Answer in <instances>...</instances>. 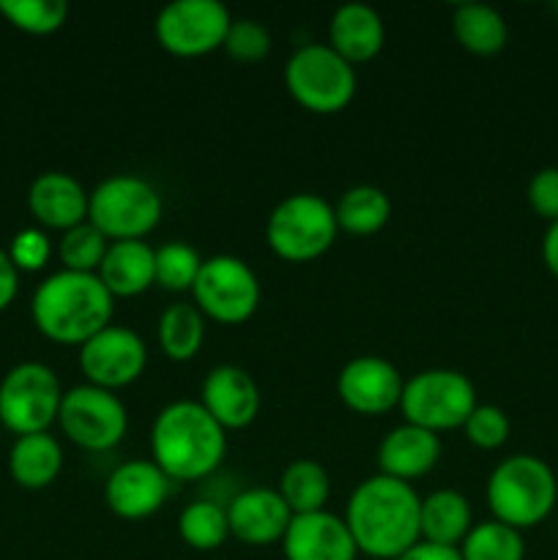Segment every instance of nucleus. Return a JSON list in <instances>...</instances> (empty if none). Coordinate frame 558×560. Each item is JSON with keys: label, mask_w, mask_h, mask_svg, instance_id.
I'll list each match as a JSON object with an SVG mask.
<instances>
[{"label": "nucleus", "mask_w": 558, "mask_h": 560, "mask_svg": "<svg viewBox=\"0 0 558 560\" xmlns=\"http://www.w3.org/2000/svg\"><path fill=\"white\" fill-rule=\"evenodd\" d=\"M222 49L239 63H257L271 52V33L263 22L233 20Z\"/></svg>", "instance_id": "35"}, {"label": "nucleus", "mask_w": 558, "mask_h": 560, "mask_svg": "<svg viewBox=\"0 0 558 560\" xmlns=\"http://www.w3.org/2000/svg\"><path fill=\"white\" fill-rule=\"evenodd\" d=\"M191 295L202 317L222 326H239L260 306V279L241 257L213 255L202 260Z\"/></svg>", "instance_id": "10"}, {"label": "nucleus", "mask_w": 558, "mask_h": 560, "mask_svg": "<svg viewBox=\"0 0 558 560\" xmlns=\"http://www.w3.org/2000/svg\"><path fill=\"white\" fill-rule=\"evenodd\" d=\"M419 528L421 541L457 550L468 530L474 528V512H470L468 498L454 490L430 492L427 498H421Z\"/></svg>", "instance_id": "23"}, {"label": "nucleus", "mask_w": 558, "mask_h": 560, "mask_svg": "<svg viewBox=\"0 0 558 560\" xmlns=\"http://www.w3.org/2000/svg\"><path fill=\"white\" fill-rule=\"evenodd\" d=\"M277 492L293 514H312L326 509L328 495H332V481H328L326 468L315 459H293L282 470Z\"/></svg>", "instance_id": "27"}, {"label": "nucleus", "mask_w": 558, "mask_h": 560, "mask_svg": "<svg viewBox=\"0 0 558 560\" xmlns=\"http://www.w3.org/2000/svg\"><path fill=\"white\" fill-rule=\"evenodd\" d=\"M178 536L197 552L219 550L230 539L228 509L213 501H195L178 514Z\"/></svg>", "instance_id": "29"}, {"label": "nucleus", "mask_w": 558, "mask_h": 560, "mask_svg": "<svg viewBox=\"0 0 558 560\" xmlns=\"http://www.w3.org/2000/svg\"><path fill=\"white\" fill-rule=\"evenodd\" d=\"M200 266V255L189 244L170 241L156 249V284L170 293H184L195 288Z\"/></svg>", "instance_id": "33"}, {"label": "nucleus", "mask_w": 558, "mask_h": 560, "mask_svg": "<svg viewBox=\"0 0 558 560\" xmlns=\"http://www.w3.org/2000/svg\"><path fill=\"white\" fill-rule=\"evenodd\" d=\"M397 560H463L460 558V550L454 547H438L430 545V541H419V545L410 547L405 556H399Z\"/></svg>", "instance_id": "39"}, {"label": "nucleus", "mask_w": 558, "mask_h": 560, "mask_svg": "<svg viewBox=\"0 0 558 560\" xmlns=\"http://www.w3.org/2000/svg\"><path fill=\"white\" fill-rule=\"evenodd\" d=\"M170 479L156 463L131 459L118 465L104 485V501L109 512L120 520H146L164 506Z\"/></svg>", "instance_id": "15"}, {"label": "nucleus", "mask_w": 558, "mask_h": 560, "mask_svg": "<svg viewBox=\"0 0 558 560\" xmlns=\"http://www.w3.org/2000/svg\"><path fill=\"white\" fill-rule=\"evenodd\" d=\"M421 498L405 481L377 474L350 492L345 525L356 547L375 560H397L421 541Z\"/></svg>", "instance_id": "1"}, {"label": "nucleus", "mask_w": 558, "mask_h": 560, "mask_svg": "<svg viewBox=\"0 0 558 560\" xmlns=\"http://www.w3.org/2000/svg\"><path fill=\"white\" fill-rule=\"evenodd\" d=\"M290 520H293V512L288 503L277 490H268V487L239 492L228 506L230 536L249 547H268L282 541Z\"/></svg>", "instance_id": "18"}, {"label": "nucleus", "mask_w": 558, "mask_h": 560, "mask_svg": "<svg viewBox=\"0 0 558 560\" xmlns=\"http://www.w3.org/2000/svg\"><path fill=\"white\" fill-rule=\"evenodd\" d=\"M60 399L58 375L47 364L22 361L0 381V424L16 438L47 432L58 421Z\"/></svg>", "instance_id": "9"}, {"label": "nucleus", "mask_w": 558, "mask_h": 560, "mask_svg": "<svg viewBox=\"0 0 558 560\" xmlns=\"http://www.w3.org/2000/svg\"><path fill=\"white\" fill-rule=\"evenodd\" d=\"M58 424L74 446L85 452H109L126 438L129 413L115 392L82 383L63 392Z\"/></svg>", "instance_id": "11"}, {"label": "nucleus", "mask_w": 558, "mask_h": 560, "mask_svg": "<svg viewBox=\"0 0 558 560\" xmlns=\"http://www.w3.org/2000/svg\"><path fill=\"white\" fill-rule=\"evenodd\" d=\"M88 191L74 175L69 173H42L27 189V208L33 219L49 230L77 228L88 222Z\"/></svg>", "instance_id": "19"}, {"label": "nucleus", "mask_w": 558, "mask_h": 560, "mask_svg": "<svg viewBox=\"0 0 558 560\" xmlns=\"http://www.w3.org/2000/svg\"><path fill=\"white\" fill-rule=\"evenodd\" d=\"M63 468V448L49 432L16 438L9 452V474L22 490H44Z\"/></svg>", "instance_id": "24"}, {"label": "nucleus", "mask_w": 558, "mask_h": 560, "mask_svg": "<svg viewBox=\"0 0 558 560\" xmlns=\"http://www.w3.org/2000/svg\"><path fill=\"white\" fill-rule=\"evenodd\" d=\"M438 459H441V438L414 424L394 427L377 446V470L405 485L430 474Z\"/></svg>", "instance_id": "20"}, {"label": "nucleus", "mask_w": 558, "mask_h": 560, "mask_svg": "<svg viewBox=\"0 0 558 560\" xmlns=\"http://www.w3.org/2000/svg\"><path fill=\"white\" fill-rule=\"evenodd\" d=\"M16 290H20V271L11 262L9 252L0 249V312L9 310L11 301L16 299Z\"/></svg>", "instance_id": "38"}, {"label": "nucleus", "mask_w": 558, "mask_h": 560, "mask_svg": "<svg viewBox=\"0 0 558 560\" xmlns=\"http://www.w3.org/2000/svg\"><path fill=\"white\" fill-rule=\"evenodd\" d=\"M96 277L113 299H135L156 284V249L146 241H113Z\"/></svg>", "instance_id": "22"}, {"label": "nucleus", "mask_w": 558, "mask_h": 560, "mask_svg": "<svg viewBox=\"0 0 558 560\" xmlns=\"http://www.w3.org/2000/svg\"><path fill=\"white\" fill-rule=\"evenodd\" d=\"M164 202L140 175H113L88 197V222L113 241H142L162 222Z\"/></svg>", "instance_id": "5"}, {"label": "nucleus", "mask_w": 558, "mask_h": 560, "mask_svg": "<svg viewBox=\"0 0 558 560\" xmlns=\"http://www.w3.org/2000/svg\"><path fill=\"white\" fill-rule=\"evenodd\" d=\"M284 85L304 109L334 115L356 96V71L328 44H304L284 63Z\"/></svg>", "instance_id": "7"}, {"label": "nucleus", "mask_w": 558, "mask_h": 560, "mask_svg": "<svg viewBox=\"0 0 558 560\" xmlns=\"http://www.w3.org/2000/svg\"><path fill=\"white\" fill-rule=\"evenodd\" d=\"M107 249L109 241L104 238V233H98L91 222H82L66 230L63 238H60V262H63L66 271L96 273Z\"/></svg>", "instance_id": "32"}, {"label": "nucleus", "mask_w": 558, "mask_h": 560, "mask_svg": "<svg viewBox=\"0 0 558 560\" xmlns=\"http://www.w3.org/2000/svg\"><path fill=\"white\" fill-rule=\"evenodd\" d=\"M200 394V405L224 432L244 430L260 413V388L244 366H213L202 381Z\"/></svg>", "instance_id": "16"}, {"label": "nucleus", "mask_w": 558, "mask_h": 560, "mask_svg": "<svg viewBox=\"0 0 558 560\" xmlns=\"http://www.w3.org/2000/svg\"><path fill=\"white\" fill-rule=\"evenodd\" d=\"M148 350L140 334L126 326H107L80 348V370L91 386L118 392L146 372Z\"/></svg>", "instance_id": "13"}, {"label": "nucleus", "mask_w": 558, "mask_h": 560, "mask_svg": "<svg viewBox=\"0 0 558 560\" xmlns=\"http://www.w3.org/2000/svg\"><path fill=\"white\" fill-rule=\"evenodd\" d=\"M463 432L470 446L481 448V452H492V448H501L509 441L512 424H509V416L496 405H476L474 413L463 424Z\"/></svg>", "instance_id": "34"}, {"label": "nucleus", "mask_w": 558, "mask_h": 560, "mask_svg": "<svg viewBox=\"0 0 558 560\" xmlns=\"http://www.w3.org/2000/svg\"><path fill=\"white\" fill-rule=\"evenodd\" d=\"M528 206L536 217L558 222V167H542L528 180Z\"/></svg>", "instance_id": "37"}, {"label": "nucleus", "mask_w": 558, "mask_h": 560, "mask_svg": "<svg viewBox=\"0 0 558 560\" xmlns=\"http://www.w3.org/2000/svg\"><path fill=\"white\" fill-rule=\"evenodd\" d=\"M405 381L392 361L381 355H359L337 375V394L359 416H383L399 408Z\"/></svg>", "instance_id": "14"}, {"label": "nucleus", "mask_w": 558, "mask_h": 560, "mask_svg": "<svg viewBox=\"0 0 558 560\" xmlns=\"http://www.w3.org/2000/svg\"><path fill=\"white\" fill-rule=\"evenodd\" d=\"M206 339V317L195 304H173L159 317V348L167 359L189 361Z\"/></svg>", "instance_id": "28"}, {"label": "nucleus", "mask_w": 558, "mask_h": 560, "mask_svg": "<svg viewBox=\"0 0 558 560\" xmlns=\"http://www.w3.org/2000/svg\"><path fill=\"white\" fill-rule=\"evenodd\" d=\"M542 260H545L547 271L558 279V222H550L542 238Z\"/></svg>", "instance_id": "40"}, {"label": "nucleus", "mask_w": 558, "mask_h": 560, "mask_svg": "<svg viewBox=\"0 0 558 560\" xmlns=\"http://www.w3.org/2000/svg\"><path fill=\"white\" fill-rule=\"evenodd\" d=\"M233 16L219 0H173L156 16V42L178 58H200L228 38Z\"/></svg>", "instance_id": "12"}, {"label": "nucleus", "mask_w": 558, "mask_h": 560, "mask_svg": "<svg viewBox=\"0 0 558 560\" xmlns=\"http://www.w3.org/2000/svg\"><path fill=\"white\" fill-rule=\"evenodd\" d=\"M457 550L463 560H525V539L520 530L487 520L468 530Z\"/></svg>", "instance_id": "30"}, {"label": "nucleus", "mask_w": 558, "mask_h": 560, "mask_svg": "<svg viewBox=\"0 0 558 560\" xmlns=\"http://www.w3.org/2000/svg\"><path fill=\"white\" fill-rule=\"evenodd\" d=\"M228 432L191 399L159 410L151 427V459L170 481H197L222 465Z\"/></svg>", "instance_id": "2"}, {"label": "nucleus", "mask_w": 558, "mask_h": 560, "mask_svg": "<svg viewBox=\"0 0 558 560\" xmlns=\"http://www.w3.org/2000/svg\"><path fill=\"white\" fill-rule=\"evenodd\" d=\"M454 38L474 55H498L507 47L509 27L498 9L487 3H460L452 16Z\"/></svg>", "instance_id": "25"}, {"label": "nucleus", "mask_w": 558, "mask_h": 560, "mask_svg": "<svg viewBox=\"0 0 558 560\" xmlns=\"http://www.w3.org/2000/svg\"><path fill=\"white\" fill-rule=\"evenodd\" d=\"M284 560H356L359 547L342 517L332 512L293 514L282 536Z\"/></svg>", "instance_id": "17"}, {"label": "nucleus", "mask_w": 558, "mask_h": 560, "mask_svg": "<svg viewBox=\"0 0 558 560\" xmlns=\"http://www.w3.org/2000/svg\"><path fill=\"white\" fill-rule=\"evenodd\" d=\"M476 408V386L457 370H421L405 381L399 410L405 424L430 432L457 430Z\"/></svg>", "instance_id": "8"}, {"label": "nucleus", "mask_w": 558, "mask_h": 560, "mask_svg": "<svg viewBox=\"0 0 558 560\" xmlns=\"http://www.w3.org/2000/svg\"><path fill=\"white\" fill-rule=\"evenodd\" d=\"M386 42L381 14L367 3H345L328 22V47L342 55L350 66L375 58Z\"/></svg>", "instance_id": "21"}, {"label": "nucleus", "mask_w": 558, "mask_h": 560, "mask_svg": "<svg viewBox=\"0 0 558 560\" xmlns=\"http://www.w3.org/2000/svg\"><path fill=\"white\" fill-rule=\"evenodd\" d=\"M49 255H53V246H49V238L38 228L20 230L11 238L9 257L16 271H42L47 266Z\"/></svg>", "instance_id": "36"}, {"label": "nucleus", "mask_w": 558, "mask_h": 560, "mask_svg": "<svg viewBox=\"0 0 558 560\" xmlns=\"http://www.w3.org/2000/svg\"><path fill=\"white\" fill-rule=\"evenodd\" d=\"M334 206L323 197L301 191L279 202L266 222V241L277 257L288 262L317 260L337 238Z\"/></svg>", "instance_id": "6"}, {"label": "nucleus", "mask_w": 558, "mask_h": 560, "mask_svg": "<svg viewBox=\"0 0 558 560\" xmlns=\"http://www.w3.org/2000/svg\"><path fill=\"white\" fill-rule=\"evenodd\" d=\"M115 299L96 273L58 271L44 279L31 301L38 331L58 345H85L113 326Z\"/></svg>", "instance_id": "3"}, {"label": "nucleus", "mask_w": 558, "mask_h": 560, "mask_svg": "<svg viewBox=\"0 0 558 560\" xmlns=\"http://www.w3.org/2000/svg\"><path fill=\"white\" fill-rule=\"evenodd\" d=\"M0 14L5 22L31 36H49L69 20L66 0H0Z\"/></svg>", "instance_id": "31"}, {"label": "nucleus", "mask_w": 558, "mask_h": 560, "mask_svg": "<svg viewBox=\"0 0 558 560\" xmlns=\"http://www.w3.org/2000/svg\"><path fill=\"white\" fill-rule=\"evenodd\" d=\"M487 506L492 520L520 530L545 523L558 503V474L534 454H512L487 479Z\"/></svg>", "instance_id": "4"}, {"label": "nucleus", "mask_w": 558, "mask_h": 560, "mask_svg": "<svg viewBox=\"0 0 558 560\" xmlns=\"http://www.w3.org/2000/svg\"><path fill=\"white\" fill-rule=\"evenodd\" d=\"M334 217H337V228L350 235H375L392 219V200L381 186L361 184L345 191L334 206Z\"/></svg>", "instance_id": "26"}]
</instances>
